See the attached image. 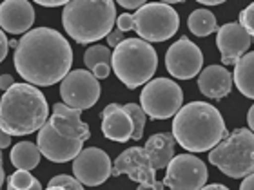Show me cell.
Wrapping results in <instances>:
<instances>
[{
    "mask_svg": "<svg viewBox=\"0 0 254 190\" xmlns=\"http://www.w3.org/2000/svg\"><path fill=\"white\" fill-rule=\"evenodd\" d=\"M233 74L223 65H209L198 74V89L207 98L222 100L233 89Z\"/></svg>",
    "mask_w": 254,
    "mask_h": 190,
    "instance_id": "cell-19",
    "label": "cell"
},
{
    "mask_svg": "<svg viewBox=\"0 0 254 190\" xmlns=\"http://www.w3.org/2000/svg\"><path fill=\"white\" fill-rule=\"evenodd\" d=\"M111 56H113V53L109 51V48H106V46H100V44L91 46V48L84 53L85 67L89 69V71H93V67L100 65V63H109V65H111Z\"/></svg>",
    "mask_w": 254,
    "mask_h": 190,
    "instance_id": "cell-24",
    "label": "cell"
},
{
    "mask_svg": "<svg viewBox=\"0 0 254 190\" xmlns=\"http://www.w3.org/2000/svg\"><path fill=\"white\" fill-rule=\"evenodd\" d=\"M46 190H65V189H62V187H48Z\"/></svg>",
    "mask_w": 254,
    "mask_h": 190,
    "instance_id": "cell-44",
    "label": "cell"
},
{
    "mask_svg": "<svg viewBox=\"0 0 254 190\" xmlns=\"http://www.w3.org/2000/svg\"><path fill=\"white\" fill-rule=\"evenodd\" d=\"M5 180V172H4V165H2V159H0V189H2V183Z\"/></svg>",
    "mask_w": 254,
    "mask_h": 190,
    "instance_id": "cell-41",
    "label": "cell"
},
{
    "mask_svg": "<svg viewBox=\"0 0 254 190\" xmlns=\"http://www.w3.org/2000/svg\"><path fill=\"white\" fill-rule=\"evenodd\" d=\"M93 76H95L96 80H106L109 74H111V65L109 63H100V65H96V67H93Z\"/></svg>",
    "mask_w": 254,
    "mask_h": 190,
    "instance_id": "cell-31",
    "label": "cell"
},
{
    "mask_svg": "<svg viewBox=\"0 0 254 190\" xmlns=\"http://www.w3.org/2000/svg\"><path fill=\"white\" fill-rule=\"evenodd\" d=\"M106 38H107V46H109V48H118V46L126 40V38H124V33L120 31V29H113Z\"/></svg>",
    "mask_w": 254,
    "mask_h": 190,
    "instance_id": "cell-30",
    "label": "cell"
},
{
    "mask_svg": "<svg viewBox=\"0 0 254 190\" xmlns=\"http://www.w3.org/2000/svg\"><path fill=\"white\" fill-rule=\"evenodd\" d=\"M184 91L176 82L169 78H154L143 85L140 103L145 116L153 120H167L176 116L182 109Z\"/></svg>",
    "mask_w": 254,
    "mask_h": 190,
    "instance_id": "cell-8",
    "label": "cell"
},
{
    "mask_svg": "<svg viewBox=\"0 0 254 190\" xmlns=\"http://www.w3.org/2000/svg\"><path fill=\"white\" fill-rule=\"evenodd\" d=\"M102 134L107 140L118 143H126L132 138L131 116L126 112L120 103H109L102 111Z\"/></svg>",
    "mask_w": 254,
    "mask_h": 190,
    "instance_id": "cell-18",
    "label": "cell"
},
{
    "mask_svg": "<svg viewBox=\"0 0 254 190\" xmlns=\"http://www.w3.org/2000/svg\"><path fill=\"white\" fill-rule=\"evenodd\" d=\"M247 125H249V131L254 134V105L249 109V112H247Z\"/></svg>",
    "mask_w": 254,
    "mask_h": 190,
    "instance_id": "cell-38",
    "label": "cell"
},
{
    "mask_svg": "<svg viewBox=\"0 0 254 190\" xmlns=\"http://www.w3.org/2000/svg\"><path fill=\"white\" fill-rule=\"evenodd\" d=\"M35 22V9L27 0H4L0 4V27L11 35H26Z\"/></svg>",
    "mask_w": 254,
    "mask_h": 190,
    "instance_id": "cell-17",
    "label": "cell"
},
{
    "mask_svg": "<svg viewBox=\"0 0 254 190\" xmlns=\"http://www.w3.org/2000/svg\"><path fill=\"white\" fill-rule=\"evenodd\" d=\"M251 42L253 38L238 22H227L225 26L218 27L216 46L222 53L223 65H236V62L247 54Z\"/></svg>",
    "mask_w": 254,
    "mask_h": 190,
    "instance_id": "cell-15",
    "label": "cell"
},
{
    "mask_svg": "<svg viewBox=\"0 0 254 190\" xmlns=\"http://www.w3.org/2000/svg\"><path fill=\"white\" fill-rule=\"evenodd\" d=\"M209 172L205 163L192 154H178L167 165L164 187L169 190H201L205 187Z\"/></svg>",
    "mask_w": 254,
    "mask_h": 190,
    "instance_id": "cell-10",
    "label": "cell"
},
{
    "mask_svg": "<svg viewBox=\"0 0 254 190\" xmlns=\"http://www.w3.org/2000/svg\"><path fill=\"white\" fill-rule=\"evenodd\" d=\"M201 190H229V187L222 185V183H212V185H205Z\"/></svg>",
    "mask_w": 254,
    "mask_h": 190,
    "instance_id": "cell-39",
    "label": "cell"
},
{
    "mask_svg": "<svg viewBox=\"0 0 254 190\" xmlns=\"http://www.w3.org/2000/svg\"><path fill=\"white\" fill-rule=\"evenodd\" d=\"M209 161L234 180L254 174V134L249 129H234L209 150Z\"/></svg>",
    "mask_w": 254,
    "mask_h": 190,
    "instance_id": "cell-6",
    "label": "cell"
},
{
    "mask_svg": "<svg viewBox=\"0 0 254 190\" xmlns=\"http://www.w3.org/2000/svg\"><path fill=\"white\" fill-rule=\"evenodd\" d=\"M187 26H189L190 33L196 37H209L214 31H218V22L214 13L209 9H203V7L190 13Z\"/></svg>",
    "mask_w": 254,
    "mask_h": 190,
    "instance_id": "cell-23",
    "label": "cell"
},
{
    "mask_svg": "<svg viewBox=\"0 0 254 190\" xmlns=\"http://www.w3.org/2000/svg\"><path fill=\"white\" fill-rule=\"evenodd\" d=\"M201 5H220V4H223L222 0H201L200 2Z\"/></svg>",
    "mask_w": 254,
    "mask_h": 190,
    "instance_id": "cell-40",
    "label": "cell"
},
{
    "mask_svg": "<svg viewBox=\"0 0 254 190\" xmlns=\"http://www.w3.org/2000/svg\"><path fill=\"white\" fill-rule=\"evenodd\" d=\"M7 190H15V189H9V187H7ZM29 190H42V185H40V181H38V180L35 181V185H33Z\"/></svg>",
    "mask_w": 254,
    "mask_h": 190,
    "instance_id": "cell-42",
    "label": "cell"
},
{
    "mask_svg": "<svg viewBox=\"0 0 254 190\" xmlns=\"http://www.w3.org/2000/svg\"><path fill=\"white\" fill-rule=\"evenodd\" d=\"M118 4L122 5V7H126V9H140V7H143V5L147 4L145 0H120Z\"/></svg>",
    "mask_w": 254,
    "mask_h": 190,
    "instance_id": "cell-33",
    "label": "cell"
},
{
    "mask_svg": "<svg viewBox=\"0 0 254 190\" xmlns=\"http://www.w3.org/2000/svg\"><path fill=\"white\" fill-rule=\"evenodd\" d=\"M126 112L131 116V122H132V138L134 142L138 140H142V134H143V129H145V112L143 109L138 103H127L124 105Z\"/></svg>",
    "mask_w": 254,
    "mask_h": 190,
    "instance_id": "cell-25",
    "label": "cell"
},
{
    "mask_svg": "<svg viewBox=\"0 0 254 190\" xmlns=\"http://www.w3.org/2000/svg\"><path fill=\"white\" fill-rule=\"evenodd\" d=\"M127 174V178L134 183L147 189L164 190V183L156 181V169L153 167L143 147H131L124 150L113 165V178Z\"/></svg>",
    "mask_w": 254,
    "mask_h": 190,
    "instance_id": "cell-11",
    "label": "cell"
},
{
    "mask_svg": "<svg viewBox=\"0 0 254 190\" xmlns=\"http://www.w3.org/2000/svg\"><path fill=\"white\" fill-rule=\"evenodd\" d=\"M233 82L245 98L254 100V51L244 54L236 62Z\"/></svg>",
    "mask_w": 254,
    "mask_h": 190,
    "instance_id": "cell-21",
    "label": "cell"
},
{
    "mask_svg": "<svg viewBox=\"0 0 254 190\" xmlns=\"http://www.w3.org/2000/svg\"><path fill=\"white\" fill-rule=\"evenodd\" d=\"M35 181H37V178H33L31 172H27V170H15L7 178V187L15 190H29L35 185Z\"/></svg>",
    "mask_w": 254,
    "mask_h": 190,
    "instance_id": "cell-26",
    "label": "cell"
},
{
    "mask_svg": "<svg viewBox=\"0 0 254 190\" xmlns=\"http://www.w3.org/2000/svg\"><path fill=\"white\" fill-rule=\"evenodd\" d=\"M48 187H62V189H65V190H85L84 185H82L76 178H71V176H67V174H59V176H55V178H51Z\"/></svg>",
    "mask_w": 254,
    "mask_h": 190,
    "instance_id": "cell-27",
    "label": "cell"
},
{
    "mask_svg": "<svg viewBox=\"0 0 254 190\" xmlns=\"http://www.w3.org/2000/svg\"><path fill=\"white\" fill-rule=\"evenodd\" d=\"M111 69L127 89H136L151 82L158 69V54L142 38H126L111 56Z\"/></svg>",
    "mask_w": 254,
    "mask_h": 190,
    "instance_id": "cell-5",
    "label": "cell"
},
{
    "mask_svg": "<svg viewBox=\"0 0 254 190\" xmlns=\"http://www.w3.org/2000/svg\"><path fill=\"white\" fill-rule=\"evenodd\" d=\"M136 190H158V189H147V187H142V185H138Z\"/></svg>",
    "mask_w": 254,
    "mask_h": 190,
    "instance_id": "cell-45",
    "label": "cell"
},
{
    "mask_svg": "<svg viewBox=\"0 0 254 190\" xmlns=\"http://www.w3.org/2000/svg\"><path fill=\"white\" fill-rule=\"evenodd\" d=\"M16 46H18V40H9V48H15L16 49Z\"/></svg>",
    "mask_w": 254,
    "mask_h": 190,
    "instance_id": "cell-43",
    "label": "cell"
},
{
    "mask_svg": "<svg viewBox=\"0 0 254 190\" xmlns=\"http://www.w3.org/2000/svg\"><path fill=\"white\" fill-rule=\"evenodd\" d=\"M117 24V4L113 0H73L62 11V26L78 44L106 38Z\"/></svg>",
    "mask_w": 254,
    "mask_h": 190,
    "instance_id": "cell-4",
    "label": "cell"
},
{
    "mask_svg": "<svg viewBox=\"0 0 254 190\" xmlns=\"http://www.w3.org/2000/svg\"><path fill=\"white\" fill-rule=\"evenodd\" d=\"M40 158H42L40 148L37 147V143H31V142L16 143L15 147L11 148V154H9L11 165L16 170H27V172L37 169L38 163H40Z\"/></svg>",
    "mask_w": 254,
    "mask_h": 190,
    "instance_id": "cell-22",
    "label": "cell"
},
{
    "mask_svg": "<svg viewBox=\"0 0 254 190\" xmlns=\"http://www.w3.org/2000/svg\"><path fill=\"white\" fill-rule=\"evenodd\" d=\"M49 116V105L42 91L31 84H15L0 100V131L9 136L38 132Z\"/></svg>",
    "mask_w": 254,
    "mask_h": 190,
    "instance_id": "cell-3",
    "label": "cell"
},
{
    "mask_svg": "<svg viewBox=\"0 0 254 190\" xmlns=\"http://www.w3.org/2000/svg\"><path fill=\"white\" fill-rule=\"evenodd\" d=\"M175 138L171 132H158V134H153L149 138L145 145H143V150L149 156L151 163L156 170L160 169H167V165L171 163V159L175 158Z\"/></svg>",
    "mask_w": 254,
    "mask_h": 190,
    "instance_id": "cell-20",
    "label": "cell"
},
{
    "mask_svg": "<svg viewBox=\"0 0 254 190\" xmlns=\"http://www.w3.org/2000/svg\"><path fill=\"white\" fill-rule=\"evenodd\" d=\"M102 89L98 80L87 69H74L60 82V96L71 109L85 111L100 100Z\"/></svg>",
    "mask_w": 254,
    "mask_h": 190,
    "instance_id": "cell-9",
    "label": "cell"
},
{
    "mask_svg": "<svg viewBox=\"0 0 254 190\" xmlns=\"http://www.w3.org/2000/svg\"><path fill=\"white\" fill-rule=\"evenodd\" d=\"M227 136V127L216 107L207 101H190L176 112L173 138L187 152H209Z\"/></svg>",
    "mask_w": 254,
    "mask_h": 190,
    "instance_id": "cell-2",
    "label": "cell"
},
{
    "mask_svg": "<svg viewBox=\"0 0 254 190\" xmlns=\"http://www.w3.org/2000/svg\"><path fill=\"white\" fill-rule=\"evenodd\" d=\"M16 73L26 84L49 87L62 82L73 65V49L62 33L51 27H37L18 40L15 49Z\"/></svg>",
    "mask_w": 254,
    "mask_h": 190,
    "instance_id": "cell-1",
    "label": "cell"
},
{
    "mask_svg": "<svg viewBox=\"0 0 254 190\" xmlns=\"http://www.w3.org/2000/svg\"><path fill=\"white\" fill-rule=\"evenodd\" d=\"M9 145H11V136L0 131V150L5 148V147H9Z\"/></svg>",
    "mask_w": 254,
    "mask_h": 190,
    "instance_id": "cell-37",
    "label": "cell"
},
{
    "mask_svg": "<svg viewBox=\"0 0 254 190\" xmlns=\"http://www.w3.org/2000/svg\"><path fill=\"white\" fill-rule=\"evenodd\" d=\"M240 190H254V174L244 178L242 185H240Z\"/></svg>",
    "mask_w": 254,
    "mask_h": 190,
    "instance_id": "cell-36",
    "label": "cell"
},
{
    "mask_svg": "<svg viewBox=\"0 0 254 190\" xmlns=\"http://www.w3.org/2000/svg\"><path fill=\"white\" fill-rule=\"evenodd\" d=\"M134 31L143 42H165L176 35L180 27V16L173 5L165 2H147L132 13Z\"/></svg>",
    "mask_w": 254,
    "mask_h": 190,
    "instance_id": "cell-7",
    "label": "cell"
},
{
    "mask_svg": "<svg viewBox=\"0 0 254 190\" xmlns=\"http://www.w3.org/2000/svg\"><path fill=\"white\" fill-rule=\"evenodd\" d=\"M73 172L82 185H104L113 174L111 158L102 148L87 147L73 159Z\"/></svg>",
    "mask_w": 254,
    "mask_h": 190,
    "instance_id": "cell-13",
    "label": "cell"
},
{
    "mask_svg": "<svg viewBox=\"0 0 254 190\" xmlns=\"http://www.w3.org/2000/svg\"><path fill=\"white\" fill-rule=\"evenodd\" d=\"M49 123L53 125V129L59 132L60 136L69 138V140L85 142V140L91 138L89 125L82 122V111L71 109L64 101L53 105V112L49 116Z\"/></svg>",
    "mask_w": 254,
    "mask_h": 190,
    "instance_id": "cell-16",
    "label": "cell"
},
{
    "mask_svg": "<svg viewBox=\"0 0 254 190\" xmlns=\"http://www.w3.org/2000/svg\"><path fill=\"white\" fill-rule=\"evenodd\" d=\"M203 67V53L192 40L182 37L171 44L165 54V69L178 80H190L198 76Z\"/></svg>",
    "mask_w": 254,
    "mask_h": 190,
    "instance_id": "cell-12",
    "label": "cell"
},
{
    "mask_svg": "<svg viewBox=\"0 0 254 190\" xmlns=\"http://www.w3.org/2000/svg\"><path fill=\"white\" fill-rule=\"evenodd\" d=\"M117 29H120L122 33L126 31H131L132 27H134V22H132V15H129V13H122L120 16H117Z\"/></svg>",
    "mask_w": 254,
    "mask_h": 190,
    "instance_id": "cell-29",
    "label": "cell"
},
{
    "mask_svg": "<svg viewBox=\"0 0 254 190\" xmlns=\"http://www.w3.org/2000/svg\"><path fill=\"white\" fill-rule=\"evenodd\" d=\"M13 85H15V80H13L11 74H0V89L4 91V93L9 91Z\"/></svg>",
    "mask_w": 254,
    "mask_h": 190,
    "instance_id": "cell-34",
    "label": "cell"
},
{
    "mask_svg": "<svg viewBox=\"0 0 254 190\" xmlns=\"http://www.w3.org/2000/svg\"><path fill=\"white\" fill-rule=\"evenodd\" d=\"M0 159H2V150H0Z\"/></svg>",
    "mask_w": 254,
    "mask_h": 190,
    "instance_id": "cell-46",
    "label": "cell"
},
{
    "mask_svg": "<svg viewBox=\"0 0 254 190\" xmlns=\"http://www.w3.org/2000/svg\"><path fill=\"white\" fill-rule=\"evenodd\" d=\"M238 24L244 27L245 31L249 33V37L253 38V42H254V2L247 5V7L240 13V22H238Z\"/></svg>",
    "mask_w": 254,
    "mask_h": 190,
    "instance_id": "cell-28",
    "label": "cell"
},
{
    "mask_svg": "<svg viewBox=\"0 0 254 190\" xmlns=\"http://www.w3.org/2000/svg\"><path fill=\"white\" fill-rule=\"evenodd\" d=\"M37 147L40 148L44 158H48L49 161H53V163H65V161L74 159L84 150V142L60 136L48 120V123L38 131Z\"/></svg>",
    "mask_w": 254,
    "mask_h": 190,
    "instance_id": "cell-14",
    "label": "cell"
},
{
    "mask_svg": "<svg viewBox=\"0 0 254 190\" xmlns=\"http://www.w3.org/2000/svg\"><path fill=\"white\" fill-rule=\"evenodd\" d=\"M38 5H44V7H65L67 2L64 0H37Z\"/></svg>",
    "mask_w": 254,
    "mask_h": 190,
    "instance_id": "cell-35",
    "label": "cell"
},
{
    "mask_svg": "<svg viewBox=\"0 0 254 190\" xmlns=\"http://www.w3.org/2000/svg\"><path fill=\"white\" fill-rule=\"evenodd\" d=\"M7 49H9V40L5 37V33L0 29V63L4 62L7 56Z\"/></svg>",
    "mask_w": 254,
    "mask_h": 190,
    "instance_id": "cell-32",
    "label": "cell"
}]
</instances>
